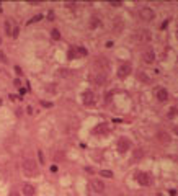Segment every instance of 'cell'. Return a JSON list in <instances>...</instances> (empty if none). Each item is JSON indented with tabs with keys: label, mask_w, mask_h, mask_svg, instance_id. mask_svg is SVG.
Wrapping results in <instances>:
<instances>
[{
	"label": "cell",
	"mask_w": 178,
	"mask_h": 196,
	"mask_svg": "<svg viewBox=\"0 0 178 196\" xmlns=\"http://www.w3.org/2000/svg\"><path fill=\"white\" fill-rule=\"evenodd\" d=\"M157 136H158V141H160V142H165V144H168V142L172 141V139H170V134L165 132V131H158V132H157Z\"/></svg>",
	"instance_id": "obj_12"
},
{
	"label": "cell",
	"mask_w": 178,
	"mask_h": 196,
	"mask_svg": "<svg viewBox=\"0 0 178 196\" xmlns=\"http://www.w3.org/2000/svg\"><path fill=\"white\" fill-rule=\"evenodd\" d=\"M131 74V64H121L118 69V77L119 78H126Z\"/></svg>",
	"instance_id": "obj_7"
},
{
	"label": "cell",
	"mask_w": 178,
	"mask_h": 196,
	"mask_svg": "<svg viewBox=\"0 0 178 196\" xmlns=\"http://www.w3.org/2000/svg\"><path fill=\"white\" fill-rule=\"evenodd\" d=\"M38 158H39V163H41V165H44V163H46V160H44V152H43V150H38Z\"/></svg>",
	"instance_id": "obj_20"
},
{
	"label": "cell",
	"mask_w": 178,
	"mask_h": 196,
	"mask_svg": "<svg viewBox=\"0 0 178 196\" xmlns=\"http://www.w3.org/2000/svg\"><path fill=\"white\" fill-rule=\"evenodd\" d=\"M106 132V126H98V127H95V132Z\"/></svg>",
	"instance_id": "obj_23"
},
{
	"label": "cell",
	"mask_w": 178,
	"mask_h": 196,
	"mask_svg": "<svg viewBox=\"0 0 178 196\" xmlns=\"http://www.w3.org/2000/svg\"><path fill=\"white\" fill-rule=\"evenodd\" d=\"M90 186H92V190L97 191V193H103V191H105V183L98 178H93L92 181H90Z\"/></svg>",
	"instance_id": "obj_5"
},
{
	"label": "cell",
	"mask_w": 178,
	"mask_h": 196,
	"mask_svg": "<svg viewBox=\"0 0 178 196\" xmlns=\"http://www.w3.org/2000/svg\"><path fill=\"white\" fill-rule=\"evenodd\" d=\"M137 78L140 82H144V83H150V78L146 75V72H137Z\"/></svg>",
	"instance_id": "obj_15"
},
{
	"label": "cell",
	"mask_w": 178,
	"mask_h": 196,
	"mask_svg": "<svg viewBox=\"0 0 178 196\" xmlns=\"http://www.w3.org/2000/svg\"><path fill=\"white\" fill-rule=\"evenodd\" d=\"M21 168H23V173L26 175V176H34V175H38V167H36L34 160H31V158H26V160L21 163Z\"/></svg>",
	"instance_id": "obj_1"
},
{
	"label": "cell",
	"mask_w": 178,
	"mask_h": 196,
	"mask_svg": "<svg viewBox=\"0 0 178 196\" xmlns=\"http://www.w3.org/2000/svg\"><path fill=\"white\" fill-rule=\"evenodd\" d=\"M75 56H77V48L75 49H70V51H69V59H74Z\"/></svg>",
	"instance_id": "obj_22"
},
{
	"label": "cell",
	"mask_w": 178,
	"mask_h": 196,
	"mask_svg": "<svg viewBox=\"0 0 178 196\" xmlns=\"http://www.w3.org/2000/svg\"><path fill=\"white\" fill-rule=\"evenodd\" d=\"M121 5V2H111V7H119Z\"/></svg>",
	"instance_id": "obj_26"
},
{
	"label": "cell",
	"mask_w": 178,
	"mask_h": 196,
	"mask_svg": "<svg viewBox=\"0 0 178 196\" xmlns=\"http://www.w3.org/2000/svg\"><path fill=\"white\" fill-rule=\"evenodd\" d=\"M51 38L56 39V41H57V39H60V33H59V29H52V31H51Z\"/></svg>",
	"instance_id": "obj_19"
},
{
	"label": "cell",
	"mask_w": 178,
	"mask_h": 196,
	"mask_svg": "<svg viewBox=\"0 0 178 196\" xmlns=\"http://www.w3.org/2000/svg\"><path fill=\"white\" fill-rule=\"evenodd\" d=\"M140 157H142V150H140V149H137V150L134 152V158H140Z\"/></svg>",
	"instance_id": "obj_24"
},
{
	"label": "cell",
	"mask_w": 178,
	"mask_h": 196,
	"mask_svg": "<svg viewBox=\"0 0 178 196\" xmlns=\"http://www.w3.org/2000/svg\"><path fill=\"white\" fill-rule=\"evenodd\" d=\"M121 29H123V21H121L119 18H116V23H114V26H113V31L121 33Z\"/></svg>",
	"instance_id": "obj_16"
},
{
	"label": "cell",
	"mask_w": 178,
	"mask_h": 196,
	"mask_svg": "<svg viewBox=\"0 0 178 196\" xmlns=\"http://www.w3.org/2000/svg\"><path fill=\"white\" fill-rule=\"evenodd\" d=\"M77 52H79L80 56H87V49L82 48V46H77Z\"/></svg>",
	"instance_id": "obj_21"
},
{
	"label": "cell",
	"mask_w": 178,
	"mask_h": 196,
	"mask_svg": "<svg viewBox=\"0 0 178 196\" xmlns=\"http://www.w3.org/2000/svg\"><path fill=\"white\" fill-rule=\"evenodd\" d=\"M100 175L105 176V178H113V172H111V170H101Z\"/></svg>",
	"instance_id": "obj_17"
},
{
	"label": "cell",
	"mask_w": 178,
	"mask_h": 196,
	"mask_svg": "<svg viewBox=\"0 0 178 196\" xmlns=\"http://www.w3.org/2000/svg\"><path fill=\"white\" fill-rule=\"evenodd\" d=\"M131 149V142H129V139H126V137H121L118 141V150L121 154H124L126 150H129Z\"/></svg>",
	"instance_id": "obj_6"
},
{
	"label": "cell",
	"mask_w": 178,
	"mask_h": 196,
	"mask_svg": "<svg viewBox=\"0 0 178 196\" xmlns=\"http://www.w3.org/2000/svg\"><path fill=\"white\" fill-rule=\"evenodd\" d=\"M136 38L139 39V41H150V33L147 31V29H144V31H139V34Z\"/></svg>",
	"instance_id": "obj_13"
},
{
	"label": "cell",
	"mask_w": 178,
	"mask_h": 196,
	"mask_svg": "<svg viewBox=\"0 0 178 196\" xmlns=\"http://www.w3.org/2000/svg\"><path fill=\"white\" fill-rule=\"evenodd\" d=\"M95 67L98 69L97 72H103V74H106V72L109 70V60L106 59V57L100 56V57H97V60H95Z\"/></svg>",
	"instance_id": "obj_3"
},
{
	"label": "cell",
	"mask_w": 178,
	"mask_h": 196,
	"mask_svg": "<svg viewBox=\"0 0 178 196\" xmlns=\"http://www.w3.org/2000/svg\"><path fill=\"white\" fill-rule=\"evenodd\" d=\"M139 16L142 20H146V21H152V20H154V11H152V8H149V7H142L139 10Z\"/></svg>",
	"instance_id": "obj_4"
},
{
	"label": "cell",
	"mask_w": 178,
	"mask_h": 196,
	"mask_svg": "<svg viewBox=\"0 0 178 196\" xmlns=\"http://www.w3.org/2000/svg\"><path fill=\"white\" fill-rule=\"evenodd\" d=\"M11 196H18V195H16V193H11Z\"/></svg>",
	"instance_id": "obj_27"
},
{
	"label": "cell",
	"mask_w": 178,
	"mask_h": 196,
	"mask_svg": "<svg viewBox=\"0 0 178 196\" xmlns=\"http://www.w3.org/2000/svg\"><path fill=\"white\" fill-rule=\"evenodd\" d=\"M23 193H25L26 196H33L34 195V188H33L31 185H25L23 186Z\"/></svg>",
	"instance_id": "obj_14"
},
{
	"label": "cell",
	"mask_w": 178,
	"mask_h": 196,
	"mask_svg": "<svg viewBox=\"0 0 178 196\" xmlns=\"http://www.w3.org/2000/svg\"><path fill=\"white\" fill-rule=\"evenodd\" d=\"M108 80V75L106 74H103V72H95V75H93V82L97 83V85H105Z\"/></svg>",
	"instance_id": "obj_8"
},
{
	"label": "cell",
	"mask_w": 178,
	"mask_h": 196,
	"mask_svg": "<svg viewBox=\"0 0 178 196\" xmlns=\"http://www.w3.org/2000/svg\"><path fill=\"white\" fill-rule=\"evenodd\" d=\"M136 180H137L139 185H144V186L152 185V181H154L152 175L147 173V172H137V173H136Z\"/></svg>",
	"instance_id": "obj_2"
},
{
	"label": "cell",
	"mask_w": 178,
	"mask_h": 196,
	"mask_svg": "<svg viewBox=\"0 0 178 196\" xmlns=\"http://www.w3.org/2000/svg\"><path fill=\"white\" fill-rule=\"evenodd\" d=\"M142 59H144V62H147V64H152V62L155 60V52H154L152 49H146V51L142 52Z\"/></svg>",
	"instance_id": "obj_9"
},
{
	"label": "cell",
	"mask_w": 178,
	"mask_h": 196,
	"mask_svg": "<svg viewBox=\"0 0 178 196\" xmlns=\"http://www.w3.org/2000/svg\"><path fill=\"white\" fill-rule=\"evenodd\" d=\"M93 103H95V95H93V92L87 90V92L83 93V105H87V106H92Z\"/></svg>",
	"instance_id": "obj_10"
},
{
	"label": "cell",
	"mask_w": 178,
	"mask_h": 196,
	"mask_svg": "<svg viewBox=\"0 0 178 196\" xmlns=\"http://www.w3.org/2000/svg\"><path fill=\"white\" fill-rule=\"evenodd\" d=\"M155 97H157L158 101H167V100H168V92L165 90V88H158Z\"/></svg>",
	"instance_id": "obj_11"
},
{
	"label": "cell",
	"mask_w": 178,
	"mask_h": 196,
	"mask_svg": "<svg viewBox=\"0 0 178 196\" xmlns=\"http://www.w3.org/2000/svg\"><path fill=\"white\" fill-rule=\"evenodd\" d=\"M100 25V20H98V16H92V21H90V28H97Z\"/></svg>",
	"instance_id": "obj_18"
},
{
	"label": "cell",
	"mask_w": 178,
	"mask_h": 196,
	"mask_svg": "<svg viewBox=\"0 0 178 196\" xmlns=\"http://www.w3.org/2000/svg\"><path fill=\"white\" fill-rule=\"evenodd\" d=\"M41 18H43V15H36V16H33V18H31V21H39Z\"/></svg>",
	"instance_id": "obj_25"
}]
</instances>
